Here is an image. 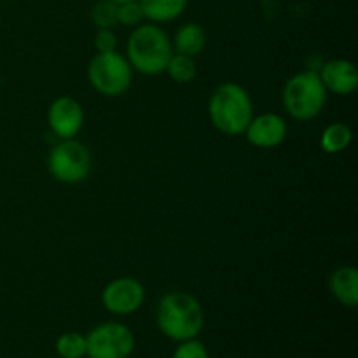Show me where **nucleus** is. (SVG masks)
<instances>
[{"label": "nucleus", "instance_id": "nucleus-1", "mask_svg": "<svg viewBox=\"0 0 358 358\" xmlns=\"http://www.w3.org/2000/svg\"><path fill=\"white\" fill-rule=\"evenodd\" d=\"M157 329L175 343L196 339L205 327V311L194 296L170 292L161 297L156 310Z\"/></svg>", "mask_w": 358, "mask_h": 358}, {"label": "nucleus", "instance_id": "nucleus-2", "mask_svg": "<svg viewBox=\"0 0 358 358\" xmlns=\"http://www.w3.org/2000/svg\"><path fill=\"white\" fill-rule=\"evenodd\" d=\"M126 52L133 70L145 76H157L166 70L173 45L166 31L157 24H138L129 35Z\"/></svg>", "mask_w": 358, "mask_h": 358}, {"label": "nucleus", "instance_id": "nucleus-3", "mask_svg": "<svg viewBox=\"0 0 358 358\" xmlns=\"http://www.w3.org/2000/svg\"><path fill=\"white\" fill-rule=\"evenodd\" d=\"M212 124L224 135H241L252 121L254 107L248 91L236 83H224L212 93L208 101Z\"/></svg>", "mask_w": 358, "mask_h": 358}, {"label": "nucleus", "instance_id": "nucleus-4", "mask_svg": "<svg viewBox=\"0 0 358 358\" xmlns=\"http://www.w3.org/2000/svg\"><path fill=\"white\" fill-rule=\"evenodd\" d=\"M327 90L315 70L299 72L283 87V107L297 121H311L325 107Z\"/></svg>", "mask_w": 358, "mask_h": 358}, {"label": "nucleus", "instance_id": "nucleus-5", "mask_svg": "<svg viewBox=\"0 0 358 358\" xmlns=\"http://www.w3.org/2000/svg\"><path fill=\"white\" fill-rule=\"evenodd\" d=\"M87 79L100 94L121 96L131 86L133 69L117 51L98 52L87 66Z\"/></svg>", "mask_w": 358, "mask_h": 358}, {"label": "nucleus", "instance_id": "nucleus-6", "mask_svg": "<svg viewBox=\"0 0 358 358\" xmlns=\"http://www.w3.org/2000/svg\"><path fill=\"white\" fill-rule=\"evenodd\" d=\"M52 177L63 184H79L91 171V154L84 143L69 138L52 147L48 157Z\"/></svg>", "mask_w": 358, "mask_h": 358}, {"label": "nucleus", "instance_id": "nucleus-7", "mask_svg": "<svg viewBox=\"0 0 358 358\" xmlns=\"http://www.w3.org/2000/svg\"><path fill=\"white\" fill-rule=\"evenodd\" d=\"M135 350V334L119 322H107L91 329L86 336L87 358H129Z\"/></svg>", "mask_w": 358, "mask_h": 358}, {"label": "nucleus", "instance_id": "nucleus-8", "mask_svg": "<svg viewBox=\"0 0 358 358\" xmlns=\"http://www.w3.org/2000/svg\"><path fill=\"white\" fill-rule=\"evenodd\" d=\"M143 301H145V289L138 280L129 276L112 280L101 292V303L105 310L119 317L138 311Z\"/></svg>", "mask_w": 358, "mask_h": 358}, {"label": "nucleus", "instance_id": "nucleus-9", "mask_svg": "<svg viewBox=\"0 0 358 358\" xmlns=\"http://www.w3.org/2000/svg\"><path fill=\"white\" fill-rule=\"evenodd\" d=\"M48 122L51 131L58 138H73L80 131L84 122V110L77 100L70 96H59L48 110Z\"/></svg>", "mask_w": 358, "mask_h": 358}, {"label": "nucleus", "instance_id": "nucleus-10", "mask_svg": "<svg viewBox=\"0 0 358 358\" xmlns=\"http://www.w3.org/2000/svg\"><path fill=\"white\" fill-rule=\"evenodd\" d=\"M245 133H247V140L254 147L273 149V147H278L280 143H283V140L287 138L289 126L282 115L268 112V114H262L259 117H252Z\"/></svg>", "mask_w": 358, "mask_h": 358}, {"label": "nucleus", "instance_id": "nucleus-11", "mask_svg": "<svg viewBox=\"0 0 358 358\" xmlns=\"http://www.w3.org/2000/svg\"><path fill=\"white\" fill-rule=\"evenodd\" d=\"M322 83L325 90L334 94H352L358 86V72L357 66L348 59H331L320 66Z\"/></svg>", "mask_w": 358, "mask_h": 358}, {"label": "nucleus", "instance_id": "nucleus-12", "mask_svg": "<svg viewBox=\"0 0 358 358\" xmlns=\"http://www.w3.org/2000/svg\"><path fill=\"white\" fill-rule=\"evenodd\" d=\"M331 292L343 306L355 308L358 304V271L352 266L336 269L329 280Z\"/></svg>", "mask_w": 358, "mask_h": 358}, {"label": "nucleus", "instance_id": "nucleus-13", "mask_svg": "<svg viewBox=\"0 0 358 358\" xmlns=\"http://www.w3.org/2000/svg\"><path fill=\"white\" fill-rule=\"evenodd\" d=\"M171 45H173V49L178 55L194 58V56H198L205 49L206 34L198 23H185L177 30Z\"/></svg>", "mask_w": 358, "mask_h": 358}, {"label": "nucleus", "instance_id": "nucleus-14", "mask_svg": "<svg viewBox=\"0 0 358 358\" xmlns=\"http://www.w3.org/2000/svg\"><path fill=\"white\" fill-rule=\"evenodd\" d=\"M143 17L152 23H166L182 16L187 7V0H138Z\"/></svg>", "mask_w": 358, "mask_h": 358}, {"label": "nucleus", "instance_id": "nucleus-15", "mask_svg": "<svg viewBox=\"0 0 358 358\" xmlns=\"http://www.w3.org/2000/svg\"><path fill=\"white\" fill-rule=\"evenodd\" d=\"M352 136L350 126H346L345 122H334L322 133L320 147L327 154H339L348 149V145L352 143Z\"/></svg>", "mask_w": 358, "mask_h": 358}, {"label": "nucleus", "instance_id": "nucleus-16", "mask_svg": "<svg viewBox=\"0 0 358 358\" xmlns=\"http://www.w3.org/2000/svg\"><path fill=\"white\" fill-rule=\"evenodd\" d=\"M164 72H166L168 76L171 77V80H175V83L187 84L196 79L198 69H196V63L191 56L173 52Z\"/></svg>", "mask_w": 358, "mask_h": 358}, {"label": "nucleus", "instance_id": "nucleus-17", "mask_svg": "<svg viewBox=\"0 0 358 358\" xmlns=\"http://www.w3.org/2000/svg\"><path fill=\"white\" fill-rule=\"evenodd\" d=\"M55 348L59 358H84L86 357V336L79 332H65L56 339Z\"/></svg>", "mask_w": 358, "mask_h": 358}, {"label": "nucleus", "instance_id": "nucleus-18", "mask_svg": "<svg viewBox=\"0 0 358 358\" xmlns=\"http://www.w3.org/2000/svg\"><path fill=\"white\" fill-rule=\"evenodd\" d=\"M117 2L114 0H98L91 9V20L100 28H114L117 24Z\"/></svg>", "mask_w": 358, "mask_h": 358}, {"label": "nucleus", "instance_id": "nucleus-19", "mask_svg": "<svg viewBox=\"0 0 358 358\" xmlns=\"http://www.w3.org/2000/svg\"><path fill=\"white\" fill-rule=\"evenodd\" d=\"M143 17L142 6L138 0H129V2H122L117 6V23L124 24V27H138Z\"/></svg>", "mask_w": 358, "mask_h": 358}, {"label": "nucleus", "instance_id": "nucleus-20", "mask_svg": "<svg viewBox=\"0 0 358 358\" xmlns=\"http://www.w3.org/2000/svg\"><path fill=\"white\" fill-rule=\"evenodd\" d=\"M171 358H210L208 350L203 345L201 341L196 339H189V341L178 343V346L175 348Z\"/></svg>", "mask_w": 358, "mask_h": 358}, {"label": "nucleus", "instance_id": "nucleus-21", "mask_svg": "<svg viewBox=\"0 0 358 358\" xmlns=\"http://www.w3.org/2000/svg\"><path fill=\"white\" fill-rule=\"evenodd\" d=\"M94 45H96L98 52H114L117 49V37L112 28H100L94 37Z\"/></svg>", "mask_w": 358, "mask_h": 358}, {"label": "nucleus", "instance_id": "nucleus-22", "mask_svg": "<svg viewBox=\"0 0 358 358\" xmlns=\"http://www.w3.org/2000/svg\"><path fill=\"white\" fill-rule=\"evenodd\" d=\"M114 2H117V3H122V2H129V0H114Z\"/></svg>", "mask_w": 358, "mask_h": 358}]
</instances>
